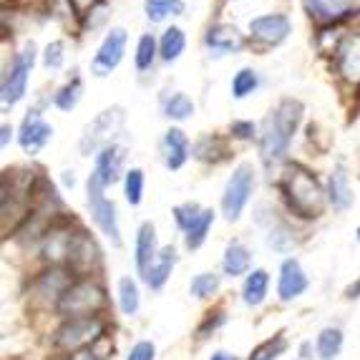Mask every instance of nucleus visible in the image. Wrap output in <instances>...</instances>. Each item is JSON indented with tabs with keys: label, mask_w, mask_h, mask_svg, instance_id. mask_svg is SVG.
<instances>
[{
	"label": "nucleus",
	"mask_w": 360,
	"mask_h": 360,
	"mask_svg": "<svg viewBox=\"0 0 360 360\" xmlns=\"http://www.w3.org/2000/svg\"><path fill=\"white\" fill-rule=\"evenodd\" d=\"M328 192H330V202L335 210H348L350 202H353V192L348 186V176L342 174V169H338L335 174L328 181Z\"/></svg>",
	"instance_id": "nucleus-22"
},
{
	"label": "nucleus",
	"mask_w": 360,
	"mask_h": 360,
	"mask_svg": "<svg viewBox=\"0 0 360 360\" xmlns=\"http://www.w3.org/2000/svg\"><path fill=\"white\" fill-rule=\"evenodd\" d=\"M164 116L169 119H176V121H184L194 114V103L184 96V94H172V96L164 98Z\"/></svg>",
	"instance_id": "nucleus-24"
},
{
	"label": "nucleus",
	"mask_w": 360,
	"mask_h": 360,
	"mask_svg": "<svg viewBox=\"0 0 360 360\" xmlns=\"http://www.w3.org/2000/svg\"><path fill=\"white\" fill-rule=\"evenodd\" d=\"M119 305L124 315H134L139 310V288L131 277H121L119 280Z\"/></svg>",
	"instance_id": "nucleus-28"
},
{
	"label": "nucleus",
	"mask_w": 360,
	"mask_h": 360,
	"mask_svg": "<svg viewBox=\"0 0 360 360\" xmlns=\"http://www.w3.org/2000/svg\"><path fill=\"white\" fill-rule=\"evenodd\" d=\"M162 151H164V164L169 169H179L186 162V151H189V141H186L184 131L179 129H169L164 134L162 141Z\"/></svg>",
	"instance_id": "nucleus-17"
},
{
	"label": "nucleus",
	"mask_w": 360,
	"mask_h": 360,
	"mask_svg": "<svg viewBox=\"0 0 360 360\" xmlns=\"http://www.w3.org/2000/svg\"><path fill=\"white\" fill-rule=\"evenodd\" d=\"M154 353H156V350H154V342L141 340V342H136V345H134L127 360H154Z\"/></svg>",
	"instance_id": "nucleus-37"
},
{
	"label": "nucleus",
	"mask_w": 360,
	"mask_h": 360,
	"mask_svg": "<svg viewBox=\"0 0 360 360\" xmlns=\"http://www.w3.org/2000/svg\"><path fill=\"white\" fill-rule=\"evenodd\" d=\"M78 98H81V78L73 76L63 89H58V94L53 96V103L60 108V111H71V108L78 103Z\"/></svg>",
	"instance_id": "nucleus-29"
},
{
	"label": "nucleus",
	"mask_w": 360,
	"mask_h": 360,
	"mask_svg": "<svg viewBox=\"0 0 360 360\" xmlns=\"http://www.w3.org/2000/svg\"><path fill=\"white\" fill-rule=\"evenodd\" d=\"M257 84H259L257 73H255L252 68H242V71L232 78V96L234 98L250 96V94L257 89Z\"/></svg>",
	"instance_id": "nucleus-30"
},
{
	"label": "nucleus",
	"mask_w": 360,
	"mask_h": 360,
	"mask_svg": "<svg viewBox=\"0 0 360 360\" xmlns=\"http://www.w3.org/2000/svg\"><path fill=\"white\" fill-rule=\"evenodd\" d=\"M103 333V323L98 318H76L63 323L56 330L53 335V345L60 350H84L86 345H91L94 340H98Z\"/></svg>",
	"instance_id": "nucleus-4"
},
{
	"label": "nucleus",
	"mask_w": 360,
	"mask_h": 360,
	"mask_svg": "<svg viewBox=\"0 0 360 360\" xmlns=\"http://www.w3.org/2000/svg\"><path fill=\"white\" fill-rule=\"evenodd\" d=\"M267 285H270V275L264 270H255L247 275L245 280V288H242V295H245V302L247 305H259L264 300V295H267Z\"/></svg>",
	"instance_id": "nucleus-20"
},
{
	"label": "nucleus",
	"mask_w": 360,
	"mask_h": 360,
	"mask_svg": "<svg viewBox=\"0 0 360 360\" xmlns=\"http://www.w3.org/2000/svg\"><path fill=\"white\" fill-rule=\"evenodd\" d=\"M199 214H202V210H199L197 205H179L174 210V219H176V224H179L181 229H189L194 222L199 219Z\"/></svg>",
	"instance_id": "nucleus-35"
},
{
	"label": "nucleus",
	"mask_w": 360,
	"mask_h": 360,
	"mask_svg": "<svg viewBox=\"0 0 360 360\" xmlns=\"http://www.w3.org/2000/svg\"><path fill=\"white\" fill-rule=\"evenodd\" d=\"M184 46H186V38H184V33H181V28H167L162 41H159V56H162L167 63H172V60H176L181 56Z\"/></svg>",
	"instance_id": "nucleus-23"
},
{
	"label": "nucleus",
	"mask_w": 360,
	"mask_h": 360,
	"mask_svg": "<svg viewBox=\"0 0 360 360\" xmlns=\"http://www.w3.org/2000/svg\"><path fill=\"white\" fill-rule=\"evenodd\" d=\"M222 267L229 277L245 275V272L250 270V252H247V247L240 245V242H232V245L227 247V252H224Z\"/></svg>",
	"instance_id": "nucleus-21"
},
{
	"label": "nucleus",
	"mask_w": 360,
	"mask_h": 360,
	"mask_svg": "<svg viewBox=\"0 0 360 360\" xmlns=\"http://www.w3.org/2000/svg\"><path fill=\"white\" fill-rule=\"evenodd\" d=\"M119 124H121V111L119 108H108V111H103L101 116H98L94 124H91L89 129H86V136H84V141H81V149L89 154L91 149H96L101 141H108V134L114 136V131L119 129Z\"/></svg>",
	"instance_id": "nucleus-12"
},
{
	"label": "nucleus",
	"mask_w": 360,
	"mask_h": 360,
	"mask_svg": "<svg viewBox=\"0 0 360 360\" xmlns=\"http://www.w3.org/2000/svg\"><path fill=\"white\" fill-rule=\"evenodd\" d=\"M212 219H214V212H212V210H202V214H199L197 222L186 229V247H189V250H197V247L205 242L207 232H210Z\"/></svg>",
	"instance_id": "nucleus-27"
},
{
	"label": "nucleus",
	"mask_w": 360,
	"mask_h": 360,
	"mask_svg": "<svg viewBox=\"0 0 360 360\" xmlns=\"http://www.w3.org/2000/svg\"><path fill=\"white\" fill-rule=\"evenodd\" d=\"M33 60H36V46L33 43H25L23 51L15 53L13 63L8 66L6 76H3V103L13 106L18 103L25 94V84H28V73L33 68Z\"/></svg>",
	"instance_id": "nucleus-5"
},
{
	"label": "nucleus",
	"mask_w": 360,
	"mask_h": 360,
	"mask_svg": "<svg viewBox=\"0 0 360 360\" xmlns=\"http://www.w3.org/2000/svg\"><path fill=\"white\" fill-rule=\"evenodd\" d=\"M11 134H13V129L8 127V124H3V136H0V144L8 146V141H11Z\"/></svg>",
	"instance_id": "nucleus-40"
},
{
	"label": "nucleus",
	"mask_w": 360,
	"mask_h": 360,
	"mask_svg": "<svg viewBox=\"0 0 360 360\" xmlns=\"http://www.w3.org/2000/svg\"><path fill=\"white\" fill-rule=\"evenodd\" d=\"M51 134H53V129L41 119V114H38V111H30L23 119V127H20V136H18L20 146H23V151H28V154H36V151H41L43 144L51 139Z\"/></svg>",
	"instance_id": "nucleus-11"
},
{
	"label": "nucleus",
	"mask_w": 360,
	"mask_h": 360,
	"mask_svg": "<svg viewBox=\"0 0 360 360\" xmlns=\"http://www.w3.org/2000/svg\"><path fill=\"white\" fill-rule=\"evenodd\" d=\"M232 134L237 139H252L255 136V124H250V121H234Z\"/></svg>",
	"instance_id": "nucleus-38"
},
{
	"label": "nucleus",
	"mask_w": 360,
	"mask_h": 360,
	"mask_svg": "<svg viewBox=\"0 0 360 360\" xmlns=\"http://www.w3.org/2000/svg\"><path fill=\"white\" fill-rule=\"evenodd\" d=\"M71 285H73L71 272L60 270V267H53V270H49V272H41L36 288L41 295H56V297L60 300V295L66 292Z\"/></svg>",
	"instance_id": "nucleus-19"
},
{
	"label": "nucleus",
	"mask_w": 360,
	"mask_h": 360,
	"mask_svg": "<svg viewBox=\"0 0 360 360\" xmlns=\"http://www.w3.org/2000/svg\"><path fill=\"white\" fill-rule=\"evenodd\" d=\"M156 259V229L151 222H144L136 234V267L146 277L149 267Z\"/></svg>",
	"instance_id": "nucleus-16"
},
{
	"label": "nucleus",
	"mask_w": 360,
	"mask_h": 360,
	"mask_svg": "<svg viewBox=\"0 0 360 360\" xmlns=\"http://www.w3.org/2000/svg\"><path fill=\"white\" fill-rule=\"evenodd\" d=\"M43 63L49 68H60L63 66V43L53 41L46 46V56H43Z\"/></svg>",
	"instance_id": "nucleus-36"
},
{
	"label": "nucleus",
	"mask_w": 360,
	"mask_h": 360,
	"mask_svg": "<svg viewBox=\"0 0 360 360\" xmlns=\"http://www.w3.org/2000/svg\"><path fill=\"white\" fill-rule=\"evenodd\" d=\"M71 360H103V358L96 353H91V350H78V353L71 355Z\"/></svg>",
	"instance_id": "nucleus-39"
},
{
	"label": "nucleus",
	"mask_w": 360,
	"mask_h": 360,
	"mask_svg": "<svg viewBox=\"0 0 360 360\" xmlns=\"http://www.w3.org/2000/svg\"><path fill=\"white\" fill-rule=\"evenodd\" d=\"M205 43L217 53H234V51H242L245 38L234 25H214V28L207 30Z\"/></svg>",
	"instance_id": "nucleus-14"
},
{
	"label": "nucleus",
	"mask_w": 360,
	"mask_h": 360,
	"mask_svg": "<svg viewBox=\"0 0 360 360\" xmlns=\"http://www.w3.org/2000/svg\"><path fill=\"white\" fill-rule=\"evenodd\" d=\"M285 348H288L285 338L283 335H275L272 340H264L259 348H255V353L250 355V360H275Z\"/></svg>",
	"instance_id": "nucleus-32"
},
{
	"label": "nucleus",
	"mask_w": 360,
	"mask_h": 360,
	"mask_svg": "<svg viewBox=\"0 0 360 360\" xmlns=\"http://www.w3.org/2000/svg\"><path fill=\"white\" fill-rule=\"evenodd\" d=\"M217 288H219V277L212 275V272L197 275L192 280V295H194V297H210Z\"/></svg>",
	"instance_id": "nucleus-34"
},
{
	"label": "nucleus",
	"mask_w": 360,
	"mask_h": 360,
	"mask_svg": "<svg viewBox=\"0 0 360 360\" xmlns=\"http://www.w3.org/2000/svg\"><path fill=\"white\" fill-rule=\"evenodd\" d=\"M212 360H237V358H234V355H229V353H224V350H219V353L212 355Z\"/></svg>",
	"instance_id": "nucleus-42"
},
{
	"label": "nucleus",
	"mask_w": 360,
	"mask_h": 360,
	"mask_svg": "<svg viewBox=\"0 0 360 360\" xmlns=\"http://www.w3.org/2000/svg\"><path fill=\"white\" fill-rule=\"evenodd\" d=\"M81 234H71V232H66V229H51V232H46V240H43V257L51 259L53 264H60V262L71 264Z\"/></svg>",
	"instance_id": "nucleus-9"
},
{
	"label": "nucleus",
	"mask_w": 360,
	"mask_h": 360,
	"mask_svg": "<svg viewBox=\"0 0 360 360\" xmlns=\"http://www.w3.org/2000/svg\"><path fill=\"white\" fill-rule=\"evenodd\" d=\"M124 49H127V30L111 28V33L103 38L98 53L94 56V63H91L94 73L96 76H108L121 63V58H124Z\"/></svg>",
	"instance_id": "nucleus-8"
},
{
	"label": "nucleus",
	"mask_w": 360,
	"mask_h": 360,
	"mask_svg": "<svg viewBox=\"0 0 360 360\" xmlns=\"http://www.w3.org/2000/svg\"><path fill=\"white\" fill-rule=\"evenodd\" d=\"M280 297L283 300H292L297 295H302L307 290V277L302 272L300 262L297 259H285L283 262V270H280Z\"/></svg>",
	"instance_id": "nucleus-13"
},
{
	"label": "nucleus",
	"mask_w": 360,
	"mask_h": 360,
	"mask_svg": "<svg viewBox=\"0 0 360 360\" xmlns=\"http://www.w3.org/2000/svg\"><path fill=\"white\" fill-rule=\"evenodd\" d=\"M144 194V172L141 169H129L127 172V199L129 205L136 207Z\"/></svg>",
	"instance_id": "nucleus-33"
},
{
	"label": "nucleus",
	"mask_w": 360,
	"mask_h": 360,
	"mask_svg": "<svg viewBox=\"0 0 360 360\" xmlns=\"http://www.w3.org/2000/svg\"><path fill=\"white\" fill-rule=\"evenodd\" d=\"M300 116H302V103L292 101V98L280 101L270 114L264 116L262 131H259V154H262V162L267 167L285 159L290 139H292L295 129L300 124Z\"/></svg>",
	"instance_id": "nucleus-1"
},
{
	"label": "nucleus",
	"mask_w": 360,
	"mask_h": 360,
	"mask_svg": "<svg viewBox=\"0 0 360 360\" xmlns=\"http://www.w3.org/2000/svg\"><path fill=\"white\" fill-rule=\"evenodd\" d=\"M172 13V15H181L184 13V3L181 0H146V15L149 20L159 23Z\"/></svg>",
	"instance_id": "nucleus-26"
},
{
	"label": "nucleus",
	"mask_w": 360,
	"mask_h": 360,
	"mask_svg": "<svg viewBox=\"0 0 360 360\" xmlns=\"http://www.w3.org/2000/svg\"><path fill=\"white\" fill-rule=\"evenodd\" d=\"M342 348V333L338 328H325L318 335V353L323 360H333Z\"/></svg>",
	"instance_id": "nucleus-25"
},
{
	"label": "nucleus",
	"mask_w": 360,
	"mask_h": 360,
	"mask_svg": "<svg viewBox=\"0 0 360 360\" xmlns=\"http://www.w3.org/2000/svg\"><path fill=\"white\" fill-rule=\"evenodd\" d=\"M252 186H255L252 167L250 164H240V167L234 169V174L229 176L227 189H224V197H222V212L229 222H234L242 214L247 199L252 194Z\"/></svg>",
	"instance_id": "nucleus-6"
},
{
	"label": "nucleus",
	"mask_w": 360,
	"mask_h": 360,
	"mask_svg": "<svg viewBox=\"0 0 360 360\" xmlns=\"http://www.w3.org/2000/svg\"><path fill=\"white\" fill-rule=\"evenodd\" d=\"M176 262V252H174V247H164L162 252L156 255L154 264L149 267V272H146V285L154 290H159L164 283L169 280V275H172V267H174Z\"/></svg>",
	"instance_id": "nucleus-18"
},
{
	"label": "nucleus",
	"mask_w": 360,
	"mask_h": 360,
	"mask_svg": "<svg viewBox=\"0 0 360 360\" xmlns=\"http://www.w3.org/2000/svg\"><path fill=\"white\" fill-rule=\"evenodd\" d=\"M358 240H360V229H358Z\"/></svg>",
	"instance_id": "nucleus-43"
},
{
	"label": "nucleus",
	"mask_w": 360,
	"mask_h": 360,
	"mask_svg": "<svg viewBox=\"0 0 360 360\" xmlns=\"http://www.w3.org/2000/svg\"><path fill=\"white\" fill-rule=\"evenodd\" d=\"M121 164H124V151L119 146H103V151L96 156V169L94 174L98 176L103 186L114 184L121 174Z\"/></svg>",
	"instance_id": "nucleus-15"
},
{
	"label": "nucleus",
	"mask_w": 360,
	"mask_h": 360,
	"mask_svg": "<svg viewBox=\"0 0 360 360\" xmlns=\"http://www.w3.org/2000/svg\"><path fill=\"white\" fill-rule=\"evenodd\" d=\"M156 58V41L154 36H141L139 38V46H136V68L139 71H146V68H151V63H154Z\"/></svg>",
	"instance_id": "nucleus-31"
},
{
	"label": "nucleus",
	"mask_w": 360,
	"mask_h": 360,
	"mask_svg": "<svg viewBox=\"0 0 360 360\" xmlns=\"http://www.w3.org/2000/svg\"><path fill=\"white\" fill-rule=\"evenodd\" d=\"M89 205H91V214H94V222L98 224V229H101L114 245H119L121 237H119L116 207H114V202H108V199L103 197V184L98 181L96 174L89 176Z\"/></svg>",
	"instance_id": "nucleus-7"
},
{
	"label": "nucleus",
	"mask_w": 360,
	"mask_h": 360,
	"mask_svg": "<svg viewBox=\"0 0 360 360\" xmlns=\"http://www.w3.org/2000/svg\"><path fill=\"white\" fill-rule=\"evenodd\" d=\"M103 290L96 283H89V280H78L73 283L66 292L60 295L58 300V312L66 315L68 320L76 318H96L98 307L103 305Z\"/></svg>",
	"instance_id": "nucleus-3"
},
{
	"label": "nucleus",
	"mask_w": 360,
	"mask_h": 360,
	"mask_svg": "<svg viewBox=\"0 0 360 360\" xmlns=\"http://www.w3.org/2000/svg\"><path fill=\"white\" fill-rule=\"evenodd\" d=\"M280 189L295 214L305 217V219H315L323 214V189H320L318 179L302 167H290L288 174L280 181Z\"/></svg>",
	"instance_id": "nucleus-2"
},
{
	"label": "nucleus",
	"mask_w": 360,
	"mask_h": 360,
	"mask_svg": "<svg viewBox=\"0 0 360 360\" xmlns=\"http://www.w3.org/2000/svg\"><path fill=\"white\" fill-rule=\"evenodd\" d=\"M250 33L257 41L267 43V46H277L283 43L290 33V20L288 15H280V13H272V15H259L250 23Z\"/></svg>",
	"instance_id": "nucleus-10"
},
{
	"label": "nucleus",
	"mask_w": 360,
	"mask_h": 360,
	"mask_svg": "<svg viewBox=\"0 0 360 360\" xmlns=\"http://www.w3.org/2000/svg\"><path fill=\"white\" fill-rule=\"evenodd\" d=\"M345 295H348V297H360V280L355 285H350L348 292H345Z\"/></svg>",
	"instance_id": "nucleus-41"
}]
</instances>
